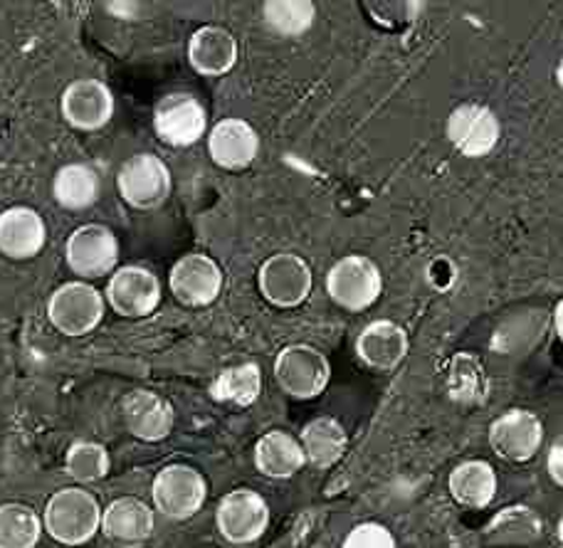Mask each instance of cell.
<instances>
[{
	"label": "cell",
	"mask_w": 563,
	"mask_h": 548,
	"mask_svg": "<svg viewBox=\"0 0 563 548\" xmlns=\"http://www.w3.org/2000/svg\"><path fill=\"white\" fill-rule=\"evenodd\" d=\"M45 532L63 546H82L92 541L102 529V506L97 496L79 487L59 490L45 506L43 514Z\"/></svg>",
	"instance_id": "6da1fadb"
},
{
	"label": "cell",
	"mask_w": 563,
	"mask_h": 548,
	"mask_svg": "<svg viewBox=\"0 0 563 548\" xmlns=\"http://www.w3.org/2000/svg\"><path fill=\"white\" fill-rule=\"evenodd\" d=\"M119 195L134 211L148 213L164 205L174 188L170 168L156 154H134L117 174Z\"/></svg>",
	"instance_id": "7a4b0ae2"
},
{
	"label": "cell",
	"mask_w": 563,
	"mask_h": 548,
	"mask_svg": "<svg viewBox=\"0 0 563 548\" xmlns=\"http://www.w3.org/2000/svg\"><path fill=\"white\" fill-rule=\"evenodd\" d=\"M107 299L97 287L79 282L59 284L47 302V316L59 334L87 336L102 324Z\"/></svg>",
	"instance_id": "3957f363"
},
{
	"label": "cell",
	"mask_w": 563,
	"mask_h": 548,
	"mask_svg": "<svg viewBox=\"0 0 563 548\" xmlns=\"http://www.w3.org/2000/svg\"><path fill=\"white\" fill-rule=\"evenodd\" d=\"M151 496L161 516L170 522H186L196 516L208 500V482L196 467L168 465L154 477Z\"/></svg>",
	"instance_id": "277c9868"
},
{
	"label": "cell",
	"mask_w": 563,
	"mask_h": 548,
	"mask_svg": "<svg viewBox=\"0 0 563 548\" xmlns=\"http://www.w3.org/2000/svg\"><path fill=\"white\" fill-rule=\"evenodd\" d=\"M327 292L346 312H366L384 292V275L366 255H346L329 270Z\"/></svg>",
	"instance_id": "5b68a950"
},
{
	"label": "cell",
	"mask_w": 563,
	"mask_h": 548,
	"mask_svg": "<svg viewBox=\"0 0 563 548\" xmlns=\"http://www.w3.org/2000/svg\"><path fill=\"white\" fill-rule=\"evenodd\" d=\"M275 378L282 391L299 401H309L327 391L331 381L329 358L314 346L291 344L275 358Z\"/></svg>",
	"instance_id": "8992f818"
},
{
	"label": "cell",
	"mask_w": 563,
	"mask_h": 548,
	"mask_svg": "<svg viewBox=\"0 0 563 548\" xmlns=\"http://www.w3.org/2000/svg\"><path fill=\"white\" fill-rule=\"evenodd\" d=\"M257 284L269 304L279 309H295L307 302L314 277H311V267L305 257L295 253H277L267 257L260 267Z\"/></svg>",
	"instance_id": "52a82bcc"
},
{
	"label": "cell",
	"mask_w": 563,
	"mask_h": 548,
	"mask_svg": "<svg viewBox=\"0 0 563 548\" xmlns=\"http://www.w3.org/2000/svg\"><path fill=\"white\" fill-rule=\"evenodd\" d=\"M216 524L225 541L235 546L255 544L269 526V506L255 490H233L220 500Z\"/></svg>",
	"instance_id": "ba28073f"
},
{
	"label": "cell",
	"mask_w": 563,
	"mask_h": 548,
	"mask_svg": "<svg viewBox=\"0 0 563 548\" xmlns=\"http://www.w3.org/2000/svg\"><path fill=\"white\" fill-rule=\"evenodd\" d=\"M69 270L82 279H99L117 270L119 265V237L107 225L87 223L69 235L67 247Z\"/></svg>",
	"instance_id": "9c48e42d"
},
{
	"label": "cell",
	"mask_w": 563,
	"mask_h": 548,
	"mask_svg": "<svg viewBox=\"0 0 563 548\" xmlns=\"http://www.w3.org/2000/svg\"><path fill=\"white\" fill-rule=\"evenodd\" d=\"M114 109L117 102L112 89L92 77L75 79V82L65 87L63 97H59V112H63L65 122L85 134L104 128L112 122Z\"/></svg>",
	"instance_id": "30bf717a"
},
{
	"label": "cell",
	"mask_w": 563,
	"mask_h": 548,
	"mask_svg": "<svg viewBox=\"0 0 563 548\" xmlns=\"http://www.w3.org/2000/svg\"><path fill=\"white\" fill-rule=\"evenodd\" d=\"M154 132L168 146H194L208 132L206 107L194 94H166L154 109Z\"/></svg>",
	"instance_id": "8fae6325"
},
{
	"label": "cell",
	"mask_w": 563,
	"mask_h": 548,
	"mask_svg": "<svg viewBox=\"0 0 563 548\" xmlns=\"http://www.w3.org/2000/svg\"><path fill=\"white\" fill-rule=\"evenodd\" d=\"M445 134L457 154L465 158H482L495 152L501 138V124L489 107L460 104L448 116Z\"/></svg>",
	"instance_id": "7c38bea8"
},
{
	"label": "cell",
	"mask_w": 563,
	"mask_h": 548,
	"mask_svg": "<svg viewBox=\"0 0 563 548\" xmlns=\"http://www.w3.org/2000/svg\"><path fill=\"white\" fill-rule=\"evenodd\" d=\"M104 299L119 316H148L154 314L161 304V282L154 272L146 270V267L124 265L109 277Z\"/></svg>",
	"instance_id": "4fadbf2b"
},
{
	"label": "cell",
	"mask_w": 563,
	"mask_h": 548,
	"mask_svg": "<svg viewBox=\"0 0 563 548\" xmlns=\"http://www.w3.org/2000/svg\"><path fill=\"white\" fill-rule=\"evenodd\" d=\"M544 443V423L531 411L511 407L489 427V445L501 460L529 462Z\"/></svg>",
	"instance_id": "5bb4252c"
},
{
	"label": "cell",
	"mask_w": 563,
	"mask_h": 548,
	"mask_svg": "<svg viewBox=\"0 0 563 548\" xmlns=\"http://www.w3.org/2000/svg\"><path fill=\"white\" fill-rule=\"evenodd\" d=\"M170 292L186 306H208L223 292V270L203 253L184 255L170 267Z\"/></svg>",
	"instance_id": "9a60e30c"
},
{
	"label": "cell",
	"mask_w": 563,
	"mask_h": 548,
	"mask_svg": "<svg viewBox=\"0 0 563 548\" xmlns=\"http://www.w3.org/2000/svg\"><path fill=\"white\" fill-rule=\"evenodd\" d=\"M208 154L225 171H243L260 154V136L245 119L228 116L210 128Z\"/></svg>",
	"instance_id": "2e32d148"
},
{
	"label": "cell",
	"mask_w": 563,
	"mask_h": 548,
	"mask_svg": "<svg viewBox=\"0 0 563 548\" xmlns=\"http://www.w3.org/2000/svg\"><path fill=\"white\" fill-rule=\"evenodd\" d=\"M47 243L43 215L27 205H13L0 213V255L8 260H33Z\"/></svg>",
	"instance_id": "e0dca14e"
},
{
	"label": "cell",
	"mask_w": 563,
	"mask_h": 548,
	"mask_svg": "<svg viewBox=\"0 0 563 548\" xmlns=\"http://www.w3.org/2000/svg\"><path fill=\"white\" fill-rule=\"evenodd\" d=\"M126 430L144 443L166 440L174 430L176 413L164 395L154 391H132L122 398Z\"/></svg>",
	"instance_id": "ac0fdd59"
},
{
	"label": "cell",
	"mask_w": 563,
	"mask_h": 548,
	"mask_svg": "<svg viewBox=\"0 0 563 548\" xmlns=\"http://www.w3.org/2000/svg\"><path fill=\"white\" fill-rule=\"evenodd\" d=\"M408 334L406 328L390 322V318H376L364 326V332L356 338V354L361 361L374 371H394L396 366L408 356Z\"/></svg>",
	"instance_id": "d6986e66"
},
{
	"label": "cell",
	"mask_w": 563,
	"mask_h": 548,
	"mask_svg": "<svg viewBox=\"0 0 563 548\" xmlns=\"http://www.w3.org/2000/svg\"><path fill=\"white\" fill-rule=\"evenodd\" d=\"M188 63L203 77H223L238 63V40L220 25L198 27L188 40Z\"/></svg>",
	"instance_id": "ffe728a7"
},
{
	"label": "cell",
	"mask_w": 563,
	"mask_h": 548,
	"mask_svg": "<svg viewBox=\"0 0 563 548\" xmlns=\"http://www.w3.org/2000/svg\"><path fill=\"white\" fill-rule=\"evenodd\" d=\"M156 516L148 504L136 496H119L102 510V532L114 544H144L154 534Z\"/></svg>",
	"instance_id": "44dd1931"
},
{
	"label": "cell",
	"mask_w": 563,
	"mask_h": 548,
	"mask_svg": "<svg viewBox=\"0 0 563 548\" xmlns=\"http://www.w3.org/2000/svg\"><path fill=\"white\" fill-rule=\"evenodd\" d=\"M307 457L301 450L299 437L287 430H269L255 445V467L260 474L269 480H289L297 472L305 470Z\"/></svg>",
	"instance_id": "7402d4cb"
},
{
	"label": "cell",
	"mask_w": 563,
	"mask_h": 548,
	"mask_svg": "<svg viewBox=\"0 0 563 548\" xmlns=\"http://www.w3.org/2000/svg\"><path fill=\"white\" fill-rule=\"evenodd\" d=\"M497 472L489 462L467 460L450 472L448 490L452 500L467 510H487L497 496Z\"/></svg>",
	"instance_id": "603a6c76"
},
{
	"label": "cell",
	"mask_w": 563,
	"mask_h": 548,
	"mask_svg": "<svg viewBox=\"0 0 563 548\" xmlns=\"http://www.w3.org/2000/svg\"><path fill=\"white\" fill-rule=\"evenodd\" d=\"M299 443L311 467L329 470V467H334L344 457L349 435L336 417H314V421L305 425Z\"/></svg>",
	"instance_id": "cb8c5ba5"
},
{
	"label": "cell",
	"mask_w": 563,
	"mask_h": 548,
	"mask_svg": "<svg viewBox=\"0 0 563 548\" xmlns=\"http://www.w3.org/2000/svg\"><path fill=\"white\" fill-rule=\"evenodd\" d=\"M544 524H541L539 514L529 506H507V510L497 512L485 526V541L492 546H531L539 541Z\"/></svg>",
	"instance_id": "d4e9b609"
},
{
	"label": "cell",
	"mask_w": 563,
	"mask_h": 548,
	"mask_svg": "<svg viewBox=\"0 0 563 548\" xmlns=\"http://www.w3.org/2000/svg\"><path fill=\"white\" fill-rule=\"evenodd\" d=\"M102 181L92 166L67 164L59 168L53 181V195L65 211H87L99 201Z\"/></svg>",
	"instance_id": "484cf974"
},
{
	"label": "cell",
	"mask_w": 563,
	"mask_h": 548,
	"mask_svg": "<svg viewBox=\"0 0 563 548\" xmlns=\"http://www.w3.org/2000/svg\"><path fill=\"white\" fill-rule=\"evenodd\" d=\"M263 393V371L257 364L230 366L210 385V395L220 403H233L240 407L253 405Z\"/></svg>",
	"instance_id": "4316f807"
},
{
	"label": "cell",
	"mask_w": 563,
	"mask_h": 548,
	"mask_svg": "<svg viewBox=\"0 0 563 548\" xmlns=\"http://www.w3.org/2000/svg\"><path fill=\"white\" fill-rule=\"evenodd\" d=\"M45 526L33 506L8 502L0 504V548H35Z\"/></svg>",
	"instance_id": "83f0119b"
},
{
	"label": "cell",
	"mask_w": 563,
	"mask_h": 548,
	"mask_svg": "<svg viewBox=\"0 0 563 548\" xmlns=\"http://www.w3.org/2000/svg\"><path fill=\"white\" fill-rule=\"evenodd\" d=\"M448 395L460 405H477L487 398V376L479 358L472 354H457L450 361Z\"/></svg>",
	"instance_id": "f1b7e54d"
},
{
	"label": "cell",
	"mask_w": 563,
	"mask_h": 548,
	"mask_svg": "<svg viewBox=\"0 0 563 548\" xmlns=\"http://www.w3.org/2000/svg\"><path fill=\"white\" fill-rule=\"evenodd\" d=\"M109 467H112V460H109L104 445L92 440H77L69 445L65 457V470L77 484L102 482L109 474Z\"/></svg>",
	"instance_id": "f546056e"
},
{
	"label": "cell",
	"mask_w": 563,
	"mask_h": 548,
	"mask_svg": "<svg viewBox=\"0 0 563 548\" xmlns=\"http://www.w3.org/2000/svg\"><path fill=\"white\" fill-rule=\"evenodd\" d=\"M265 23L282 37H299L314 25L317 8L307 0H273L263 8Z\"/></svg>",
	"instance_id": "4dcf8cb0"
},
{
	"label": "cell",
	"mask_w": 563,
	"mask_h": 548,
	"mask_svg": "<svg viewBox=\"0 0 563 548\" xmlns=\"http://www.w3.org/2000/svg\"><path fill=\"white\" fill-rule=\"evenodd\" d=\"M341 548H396V539L384 524L366 522V524L354 526V529L349 532Z\"/></svg>",
	"instance_id": "1f68e13d"
},
{
	"label": "cell",
	"mask_w": 563,
	"mask_h": 548,
	"mask_svg": "<svg viewBox=\"0 0 563 548\" xmlns=\"http://www.w3.org/2000/svg\"><path fill=\"white\" fill-rule=\"evenodd\" d=\"M547 470L549 477L554 480L561 490H563V435L556 437L554 445L549 447V455H547Z\"/></svg>",
	"instance_id": "d6a6232c"
},
{
	"label": "cell",
	"mask_w": 563,
	"mask_h": 548,
	"mask_svg": "<svg viewBox=\"0 0 563 548\" xmlns=\"http://www.w3.org/2000/svg\"><path fill=\"white\" fill-rule=\"evenodd\" d=\"M554 326H556L559 338L563 342V299H561V302H559L556 309H554Z\"/></svg>",
	"instance_id": "836d02e7"
},
{
	"label": "cell",
	"mask_w": 563,
	"mask_h": 548,
	"mask_svg": "<svg viewBox=\"0 0 563 548\" xmlns=\"http://www.w3.org/2000/svg\"><path fill=\"white\" fill-rule=\"evenodd\" d=\"M556 82H559V87L563 89V57H561V63H559V67H556Z\"/></svg>",
	"instance_id": "e575fe53"
},
{
	"label": "cell",
	"mask_w": 563,
	"mask_h": 548,
	"mask_svg": "<svg viewBox=\"0 0 563 548\" xmlns=\"http://www.w3.org/2000/svg\"><path fill=\"white\" fill-rule=\"evenodd\" d=\"M556 532H559V541L563 544V516L559 519V529H556Z\"/></svg>",
	"instance_id": "d590c367"
}]
</instances>
